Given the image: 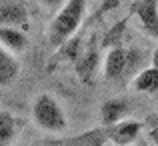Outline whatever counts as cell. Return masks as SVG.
<instances>
[{
    "mask_svg": "<svg viewBox=\"0 0 158 146\" xmlns=\"http://www.w3.org/2000/svg\"><path fill=\"white\" fill-rule=\"evenodd\" d=\"M86 14V0H66L48 26V42L54 50L66 44L80 28Z\"/></svg>",
    "mask_w": 158,
    "mask_h": 146,
    "instance_id": "1",
    "label": "cell"
},
{
    "mask_svg": "<svg viewBox=\"0 0 158 146\" xmlns=\"http://www.w3.org/2000/svg\"><path fill=\"white\" fill-rule=\"evenodd\" d=\"M32 120L36 122V126H40L46 132H64L66 126H68L64 108L48 92H42L34 98V102H32Z\"/></svg>",
    "mask_w": 158,
    "mask_h": 146,
    "instance_id": "2",
    "label": "cell"
},
{
    "mask_svg": "<svg viewBox=\"0 0 158 146\" xmlns=\"http://www.w3.org/2000/svg\"><path fill=\"white\" fill-rule=\"evenodd\" d=\"M114 138H116L114 124H102V126L86 130L78 136H72V138L46 140V142H42L40 146H104L106 142L114 144Z\"/></svg>",
    "mask_w": 158,
    "mask_h": 146,
    "instance_id": "3",
    "label": "cell"
},
{
    "mask_svg": "<svg viewBox=\"0 0 158 146\" xmlns=\"http://www.w3.org/2000/svg\"><path fill=\"white\" fill-rule=\"evenodd\" d=\"M98 64H100V48H98V44L90 42L88 46H84L80 58L74 62L76 76L80 78L82 84H92L94 82V72H96Z\"/></svg>",
    "mask_w": 158,
    "mask_h": 146,
    "instance_id": "4",
    "label": "cell"
},
{
    "mask_svg": "<svg viewBox=\"0 0 158 146\" xmlns=\"http://www.w3.org/2000/svg\"><path fill=\"white\" fill-rule=\"evenodd\" d=\"M132 12L138 18L144 32L158 38V0H134Z\"/></svg>",
    "mask_w": 158,
    "mask_h": 146,
    "instance_id": "5",
    "label": "cell"
},
{
    "mask_svg": "<svg viewBox=\"0 0 158 146\" xmlns=\"http://www.w3.org/2000/svg\"><path fill=\"white\" fill-rule=\"evenodd\" d=\"M28 8L22 0H0V26H26Z\"/></svg>",
    "mask_w": 158,
    "mask_h": 146,
    "instance_id": "6",
    "label": "cell"
},
{
    "mask_svg": "<svg viewBox=\"0 0 158 146\" xmlns=\"http://www.w3.org/2000/svg\"><path fill=\"white\" fill-rule=\"evenodd\" d=\"M128 66V52L122 46H112L104 58V78L106 80H120Z\"/></svg>",
    "mask_w": 158,
    "mask_h": 146,
    "instance_id": "7",
    "label": "cell"
},
{
    "mask_svg": "<svg viewBox=\"0 0 158 146\" xmlns=\"http://www.w3.org/2000/svg\"><path fill=\"white\" fill-rule=\"evenodd\" d=\"M20 74V62L14 52L0 44V86H10Z\"/></svg>",
    "mask_w": 158,
    "mask_h": 146,
    "instance_id": "8",
    "label": "cell"
},
{
    "mask_svg": "<svg viewBox=\"0 0 158 146\" xmlns=\"http://www.w3.org/2000/svg\"><path fill=\"white\" fill-rule=\"evenodd\" d=\"M128 110H130V106H128V102L124 98H108L100 106V122L102 124H116L126 118Z\"/></svg>",
    "mask_w": 158,
    "mask_h": 146,
    "instance_id": "9",
    "label": "cell"
},
{
    "mask_svg": "<svg viewBox=\"0 0 158 146\" xmlns=\"http://www.w3.org/2000/svg\"><path fill=\"white\" fill-rule=\"evenodd\" d=\"M22 128V120L16 118L12 112L0 110V146H10Z\"/></svg>",
    "mask_w": 158,
    "mask_h": 146,
    "instance_id": "10",
    "label": "cell"
},
{
    "mask_svg": "<svg viewBox=\"0 0 158 146\" xmlns=\"http://www.w3.org/2000/svg\"><path fill=\"white\" fill-rule=\"evenodd\" d=\"M0 44L12 52H20L26 48L28 36L20 26H0Z\"/></svg>",
    "mask_w": 158,
    "mask_h": 146,
    "instance_id": "11",
    "label": "cell"
},
{
    "mask_svg": "<svg viewBox=\"0 0 158 146\" xmlns=\"http://www.w3.org/2000/svg\"><path fill=\"white\" fill-rule=\"evenodd\" d=\"M134 90L142 94H154L158 92V66L152 64L150 68H144L142 72H138L132 80Z\"/></svg>",
    "mask_w": 158,
    "mask_h": 146,
    "instance_id": "12",
    "label": "cell"
},
{
    "mask_svg": "<svg viewBox=\"0 0 158 146\" xmlns=\"http://www.w3.org/2000/svg\"><path fill=\"white\" fill-rule=\"evenodd\" d=\"M124 28H126V20H120V22L116 24L112 30H108V34H106V38H104V44H106V46H108V44H110V48L112 46H118V40L122 38Z\"/></svg>",
    "mask_w": 158,
    "mask_h": 146,
    "instance_id": "13",
    "label": "cell"
},
{
    "mask_svg": "<svg viewBox=\"0 0 158 146\" xmlns=\"http://www.w3.org/2000/svg\"><path fill=\"white\" fill-rule=\"evenodd\" d=\"M118 4H120V0H100L102 10H112V8H116Z\"/></svg>",
    "mask_w": 158,
    "mask_h": 146,
    "instance_id": "14",
    "label": "cell"
},
{
    "mask_svg": "<svg viewBox=\"0 0 158 146\" xmlns=\"http://www.w3.org/2000/svg\"><path fill=\"white\" fill-rule=\"evenodd\" d=\"M46 6H50V8H56V6H60V4H64L66 0H42Z\"/></svg>",
    "mask_w": 158,
    "mask_h": 146,
    "instance_id": "15",
    "label": "cell"
},
{
    "mask_svg": "<svg viewBox=\"0 0 158 146\" xmlns=\"http://www.w3.org/2000/svg\"><path fill=\"white\" fill-rule=\"evenodd\" d=\"M154 130H158V116H156V120H154Z\"/></svg>",
    "mask_w": 158,
    "mask_h": 146,
    "instance_id": "16",
    "label": "cell"
}]
</instances>
